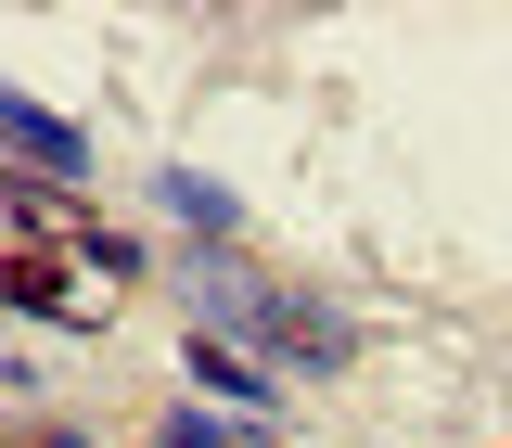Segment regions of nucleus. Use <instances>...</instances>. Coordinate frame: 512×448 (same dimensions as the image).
I'll list each match as a JSON object with an SVG mask.
<instances>
[{"label": "nucleus", "instance_id": "1", "mask_svg": "<svg viewBox=\"0 0 512 448\" xmlns=\"http://www.w3.org/2000/svg\"><path fill=\"white\" fill-rule=\"evenodd\" d=\"M192 295H205L218 320H244V333H269V346H295L308 372H333V359L359 346V333H346L333 308H308V295H282V282H256V269H244L231 244H205V256H192Z\"/></svg>", "mask_w": 512, "mask_h": 448}, {"label": "nucleus", "instance_id": "2", "mask_svg": "<svg viewBox=\"0 0 512 448\" xmlns=\"http://www.w3.org/2000/svg\"><path fill=\"white\" fill-rule=\"evenodd\" d=\"M0 141H13L26 167H52V180H90V141H77L52 103H26V90H0Z\"/></svg>", "mask_w": 512, "mask_h": 448}, {"label": "nucleus", "instance_id": "3", "mask_svg": "<svg viewBox=\"0 0 512 448\" xmlns=\"http://www.w3.org/2000/svg\"><path fill=\"white\" fill-rule=\"evenodd\" d=\"M192 384H205V397H231L244 423H269V372H256V359H231L218 333H192Z\"/></svg>", "mask_w": 512, "mask_h": 448}, {"label": "nucleus", "instance_id": "4", "mask_svg": "<svg viewBox=\"0 0 512 448\" xmlns=\"http://www.w3.org/2000/svg\"><path fill=\"white\" fill-rule=\"evenodd\" d=\"M0 295H13V308H26V320H64V333L90 320V308H77V295H64V282H52V269H0Z\"/></svg>", "mask_w": 512, "mask_h": 448}, {"label": "nucleus", "instance_id": "5", "mask_svg": "<svg viewBox=\"0 0 512 448\" xmlns=\"http://www.w3.org/2000/svg\"><path fill=\"white\" fill-rule=\"evenodd\" d=\"M167 205H180L192 231H231V218H244V205H231V192H218V180H192V167H167Z\"/></svg>", "mask_w": 512, "mask_h": 448}, {"label": "nucleus", "instance_id": "6", "mask_svg": "<svg viewBox=\"0 0 512 448\" xmlns=\"http://www.w3.org/2000/svg\"><path fill=\"white\" fill-rule=\"evenodd\" d=\"M154 436H167V448H231V423H218V410H167Z\"/></svg>", "mask_w": 512, "mask_h": 448}, {"label": "nucleus", "instance_id": "7", "mask_svg": "<svg viewBox=\"0 0 512 448\" xmlns=\"http://www.w3.org/2000/svg\"><path fill=\"white\" fill-rule=\"evenodd\" d=\"M39 448H77V436H39Z\"/></svg>", "mask_w": 512, "mask_h": 448}]
</instances>
